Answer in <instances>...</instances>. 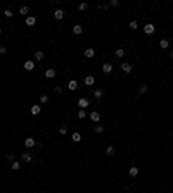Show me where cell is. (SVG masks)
I'll list each match as a JSON object with an SVG mask.
<instances>
[{
  "mask_svg": "<svg viewBox=\"0 0 173 193\" xmlns=\"http://www.w3.org/2000/svg\"><path fill=\"white\" fill-rule=\"evenodd\" d=\"M40 102H42V103H47V102H49V97H47V95H42V97H40Z\"/></svg>",
  "mask_w": 173,
  "mask_h": 193,
  "instance_id": "33",
  "label": "cell"
},
{
  "mask_svg": "<svg viewBox=\"0 0 173 193\" xmlns=\"http://www.w3.org/2000/svg\"><path fill=\"white\" fill-rule=\"evenodd\" d=\"M54 17H56V19H62L64 17V11L62 9H56V11H54Z\"/></svg>",
  "mask_w": 173,
  "mask_h": 193,
  "instance_id": "12",
  "label": "cell"
},
{
  "mask_svg": "<svg viewBox=\"0 0 173 193\" xmlns=\"http://www.w3.org/2000/svg\"><path fill=\"white\" fill-rule=\"evenodd\" d=\"M114 55H116V57H123V55H125V50H123V48H116Z\"/></svg>",
  "mask_w": 173,
  "mask_h": 193,
  "instance_id": "24",
  "label": "cell"
},
{
  "mask_svg": "<svg viewBox=\"0 0 173 193\" xmlns=\"http://www.w3.org/2000/svg\"><path fill=\"white\" fill-rule=\"evenodd\" d=\"M24 147H26V148L36 147V142H35V138H26V140H24Z\"/></svg>",
  "mask_w": 173,
  "mask_h": 193,
  "instance_id": "2",
  "label": "cell"
},
{
  "mask_svg": "<svg viewBox=\"0 0 173 193\" xmlns=\"http://www.w3.org/2000/svg\"><path fill=\"white\" fill-rule=\"evenodd\" d=\"M78 9H80V11H86V9H88V4H85V2H83V4H80V5H78Z\"/></svg>",
  "mask_w": 173,
  "mask_h": 193,
  "instance_id": "29",
  "label": "cell"
},
{
  "mask_svg": "<svg viewBox=\"0 0 173 193\" xmlns=\"http://www.w3.org/2000/svg\"><path fill=\"white\" fill-rule=\"evenodd\" d=\"M109 5H111V7H118V5H120V0H111Z\"/></svg>",
  "mask_w": 173,
  "mask_h": 193,
  "instance_id": "34",
  "label": "cell"
},
{
  "mask_svg": "<svg viewBox=\"0 0 173 193\" xmlns=\"http://www.w3.org/2000/svg\"><path fill=\"white\" fill-rule=\"evenodd\" d=\"M85 117H86L85 110H78V119H85Z\"/></svg>",
  "mask_w": 173,
  "mask_h": 193,
  "instance_id": "26",
  "label": "cell"
},
{
  "mask_svg": "<svg viewBox=\"0 0 173 193\" xmlns=\"http://www.w3.org/2000/svg\"><path fill=\"white\" fill-rule=\"evenodd\" d=\"M68 88H69L71 91H75L76 88H78V81H76V80H71V81L68 83Z\"/></svg>",
  "mask_w": 173,
  "mask_h": 193,
  "instance_id": "10",
  "label": "cell"
},
{
  "mask_svg": "<svg viewBox=\"0 0 173 193\" xmlns=\"http://www.w3.org/2000/svg\"><path fill=\"white\" fill-rule=\"evenodd\" d=\"M102 131H104V128H102L100 124H97V126H95V133H97V135H100Z\"/></svg>",
  "mask_w": 173,
  "mask_h": 193,
  "instance_id": "30",
  "label": "cell"
},
{
  "mask_svg": "<svg viewBox=\"0 0 173 193\" xmlns=\"http://www.w3.org/2000/svg\"><path fill=\"white\" fill-rule=\"evenodd\" d=\"M71 140H73L75 143L81 142V135H80V133H73V136H71Z\"/></svg>",
  "mask_w": 173,
  "mask_h": 193,
  "instance_id": "19",
  "label": "cell"
},
{
  "mask_svg": "<svg viewBox=\"0 0 173 193\" xmlns=\"http://www.w3.org/2000/svg\"><path fill=\"white\" fill-rule=\"evenodd\" d=\"M35 23H36V19H35L33 16H28V17H26V24H28V26H35Z\"/></svg>",
  "mask_w": 173,
  "mask_h": 193,
  "instance_id": "18",
  "label": "cell"
},
{
  "mask_svg": "<svg viewBox=\"0 0 173 193\" xmlns=\"http://www.w3.org/2000/svg\"><path fill=\"white\" fill-rule=\"evenodd\" d=\"M59 133H61V135H66V133H68V126H61V128H59Z\"/></svg>",
  "mask_w": 173,
  "mask_h": 193,
  "instance_id": "28",
  "label": "cell"
},
{
  "mask_svg": "<svg viewBox=\"0 0 173 193\" xmlns=\"http://www.w3.org/2000/svg\"><path fill=\"white\" fill-rule=\"evenodd\" d=\"M154 31H156L154 24L147 23V24H145V26H144V33H145V34H152V33H154Z\"/></svg>",
  "mask_w": 173,
  "mask_h": 193,
  "instance_id": "1",
  "label": "cell"
},
{
  "mask_svg": "<svg viewBox=\"0 0 173 193\" xmlns=\"http://www.w3.org/2000/svg\"><path fill=\"white\" fill-rule=\"evenodd\" d=\"M43 57H45V54H43V52H35V59H36V60H42V59H43Z\"/></svg>",
  "mask_w": 173,
  "mask_h": 193,
  "instance_id": "20",
  "label": "cell"
},
{
  "mask_svg": "<svg viewBox=\"0 0 173 193\" xmlns=\"http://www.w3.org/2000/svg\"><path fill=\"white\" fill-rule=\"evenodd\" d=\"M21 159H23L24 162H31V160H33V157H31V153H29V152H23Z\"/></svg>",
  "mask_w": 173,
  "mask_h": 193,
  "instance_id": "11",
  "label": "cell"
},
{
  "mask_svg": "<svg viewBox=\"0 0 173 193\" xmlns=\"http://www.w3.org/2000/svg\"><path fill=\"white\" fill-rule=\"evenodd\" d=\"M5 160L7 162H14V153H9V155L5 157Z\"/></svg>",
  "mask_w": 173,
  "mask_h": 193,
  "instance_id": "32",
  "label": "cell"
},
{
  "mask_svg": "<svg viewBox=\"0 0 173 193\" xmlns=\"http://www.w3.org/2000/svg\"><path fill=\"white\" fill-rule=\"evenodd\" d=\"M102 73H104V74H109V73H113V64H111V62H106V64H102Z\"/></svg>",
  "mask_w": 173,
  "mask_h": 193,
  "instance_id": "4",
  "label": "cell"
},
{
  "mask_svg": "<svg viewBox=\"0 0 173 193\" xmlns=\"http://www.w3.org/2000/svg\"><path fill=\"white\" fill-rule=\"evenodd\" d=\"M4 16H5V17H12L14 14H12V11H11V9H5V12H4Z\"/></svg>",
  "mask_w": 173,
  "mask_h": 193,
  "instance_id": "31",
  "label": "cell"
},
{
  "mask_svg": "<svg viewBox=\"0 0 173 193\" xmlns=\"http://www.w3.org/2000/svg\"><path fill=\"white\" fill-rule=\"evenodd\" d=\"M56 93H62V86H57V88H56Z\"/></svg>",
  "mask_w": 173,
  "mask_h": 193,
  "instance_id": "36",
  "label": "cell"
},
{
  "mask_svg": "<svg viewBox=\"0 0 173 193\" xmlns=\"http://www.w3.org/2000/svg\"><path fill=\"white\" fill-rule=\"evenodd\" d=\"M24 69H26V71H33L35 69V62L33 60H26V62H24Z\"/></svg>",
  "mask_w": 173,
  "mask_h": 193,
  "instance_id": "13",
  "label": "cell"
},
{
  "mask_svg": "<svg viewBox=\"0 0 173 193\" xmlns=\"http://www.w3.org/2000/svg\"><path fill=\"white\" fill-rule=\"evenodd\" d=\"M128 172H130V176H132V178L138 176V167H135V165H133V167H130V171H128Z\"/></svg>",
  "mask_w": 173,
  "mask_h": 193,
  "instance_id": "16",
  "label": "cell"
},
{
  "mask_svg": "<svg viewBox=\"0 0 173 193\" xmlns=\"http://www.w3.org/2000/svg\"><path fill=\"white\" fill-rule=\"evenodd\" d=\"M11 167H12V169H14V171H17V169H19V167H21V164L14 160V162H12V164H11Z\"/></svg>",
  "mask_w": 173,
  "mask_h": 193,
  "instance_id": "27",
  "label": "cell"
},
{
  "mask_svg": "<svg viewBox=\"0 0 173 193\" xmlns=\"http://www.w3.org/2000/svg\"><path fill=\"white\" fill-rule=\"evenodd\" d=\"M106 153H107V155H109V157H111V155H114V153H116L114 147H107V148H106Z\"/></svg>",
  "mask_w": 173,
  "mask_h": 193,
  "instance_id": "22",
  "label": "cell"
},
{
  "mask_svg": "<svg viewBox=\"0 0 173 193\" xmlns=\"http://www.w3.org/2000/svg\"><path fill=\"white\" fill-rule=\"evenodd\" d=\"M73 33L75 34H81L83 33V28H81L80 24H75V26H73Z\"/></svg>",
  "mask_w": 173,
  "mask_h": 193,
  "instance_id": "15",
  "label": "cell"
},
{
  "mask_svg": "<svg viewBox=\"0 0 173 193\" xmlns=\"http://www.w3.org/2000/svg\"><path fill=\"white\" fill-rule=\"evenodd\" d=\"M121 71L123 73H132V64H128V62H125V64H121Z\"/></svg>",
  "mask_w": 173,
  "mask_h": 193,
  "instance_id": "8",
  "label": "cell"
},
{
  "mask_svg": "<svg viewBox=\"0 0 173 193\" xmlns=\"http://www.w3.org/2000/svg\"><path fill=\"white\" fill-rule=\"evenodd\" d=\"M90 119H92L93 122H99V121H100V114H99L97 110H92V112H90Z\"/></svg>",
  "mask_w": 173,
  "mask_h": 193,
  "instance_id": "6",
  "label": "cell"
},
{
  "mask_svg": "<svg viewBox=\"0 0 173 193\" xmlns=\"http://www.w3.org/2000/svg\"><path fill=\"white\" fill-rule=\"evenodd\" d=\"M83 83H85L86 86H92L93 83H95V78H93L92 74H88V76H86V78H85V81H83Z\"/></svg>",
  "mask_w": 173,
  "mask_h": 193,
  "instance_id": "7",
  "label": "cell"
},
{
  "mask_svg": "<svg viewBox=\"0 0 173 193\" xmlns=\"http://www.w3.org/2000/svg\"><path fill=\"white\" fill-rule=\"evenodd\" d=\"M102 93H104V91L100 90V88H99V90H95V91H93V97H95V98H102Z\"/></svg>",
  "mask_w": 173,
  "mask_h": 193,
  "instance_id": "23",
  "label": "cell"
},
{
  "mask_svg": "<svg viewBox=\"0 0 173 193\" xmlns=\"http://www.w3.org/2000/svg\"><path fill=\"white\" fill-rule=\"evenodd\" d=\"M130 28H132V29H137V28H138L137 21H132V23H130Z\"/></svg>",
  "mask_w": 173,
  "mask_h": 193,
  "instance_id": "35",
  "label": "cell"
},
{
  "mask_svg": "<svg viewBox=\"0 0 173 193\" xmlns=\"http://www.w3.org/2000/svg\"><path fill=\"white\" fill-rule=\"evenodd\" d=\"M29 112L33 114V116H38V114L42 112V107L38 105V103H35V105H31V109H29Z\"/></svg>",
  "mask_w": 173,
  "mask_h": 193,
  "instance_id": "5",
  "label": "cell"
},
{
  "mask_svg": "<svg viewBox=\"0 0 173 193\" xmlns=\"http://www.w3.org/2000/svg\"><path fill=\"white\" fill-rule=\"evenodd\" d=\"M168 45H170V41L168 40H161L159 41V47H161V48H168Z\"/></svg>",
  "mask_w": 173,
  "mask_h": 193,
  "instance_id": "25",
  "label": "cell"
},
{
  "mask_svg": "<svg viewBox=\"0 0 173 193\" xmlns=\"http://www.w3.org/2000/svg\"><path fill=\"white\" fill-rule=\"evenodd\" d=\"M56 69H47L45 71V78H49V80H52V78H56Z\"/></svg>",
  "mask_w": 173,
  "mask_h": 193,
  "instance_id": "9",
  "label": "cell"
},
{
  "mask_svg": "<svg viewBox=\"0 0 173 193\" xmlns=\"http://www.w3.org/2000/svg\"><path fill=\"white\" fill-rule=\"evenodd\" d=\"M88 105H90V100H88V98H80V100H78V107L80 109H86Z\"/></svg>",
  "mask_w": 173,
  "mask_h": 193,
  "instance_id": "3",
  "label": "cell"
},
{
  "mask_svg": "<svg viewBox=\"0 0 173 193\" xmlns=\"http://www.w3.org/2000/svg\"><path fill=\"white\" fill-rule=\"evenodd\" d=\"M170 57H171V59H173V52H171V54H170Z\"/></svg>",
  "mask_w": 173,
  "mask_h": 193,
  "instance_id": "37",
  "label": "cell"
},
{
  "mask_svg": "<svg viewBox=\"0 0 173 193\" xmlns=\"http://www.w3.org/2000/svg\"><path fill=\"white\" fill-rule=\"evenodd\" d=\"M147 91H149V86L145 85V83H142V85L138 86V93H140V95H144V93H147Z\"/></svg>",
  "mask_w": 173,
  "mask_h": 193,
  "instance_id": "14",
  "label": "cell"
},
{
  "mask_svg": "<svg viewBox=\"0 0 173 193\" xmlns=\"http://www.w3.org/2000/svg\"><path fill=\"white\" fill-rule=\"evenodd\" d=\"M93 55H95V52H93V48H86V50H85V57H86V59H92Z\"/></svg>",
  "mask_w": 173,
  "mask_h": 193,
  "instance_id": "17",
  "label": "cell"
},
{
  "mask_svg": "<svg viewBox=\"0 0 173 193\" xmlns=\"http://www.w3.org/2000/svg\"><path fill=\"white\" fill-rule=\"evenodd\" d=\"M29 12V9L26 5H23V7H19V14H23V16H26V14H28Z\"/></svg>",
  "mask_w": 173,
  "mask_h": 193,
  "instance_id": "21",
  "label": "cell"
}]
</instances>
